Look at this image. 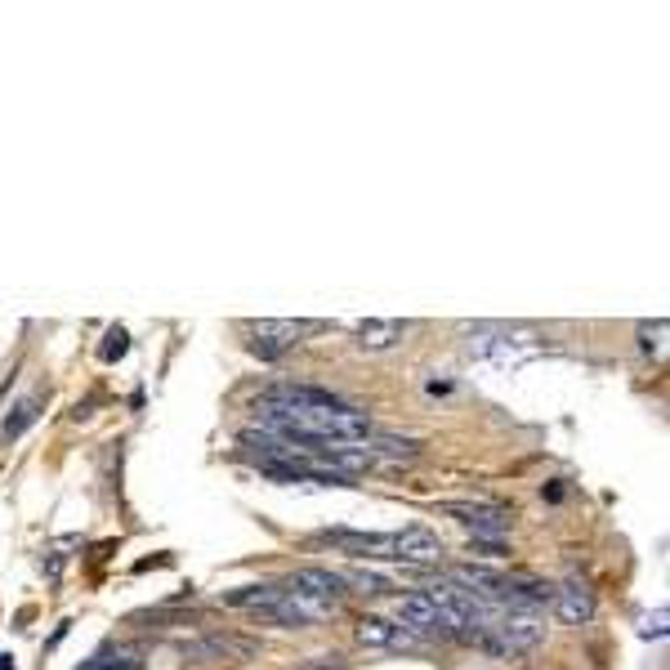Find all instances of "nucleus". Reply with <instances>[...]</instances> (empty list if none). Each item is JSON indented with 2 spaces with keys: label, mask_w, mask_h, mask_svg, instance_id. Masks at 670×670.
I'll return each instance as SVG.
<instances>
[{
  "label": "nucleus",
  "mask_w": 670,
  "mask_h": 670,
  "mask_svg": "<svg viewBox=\"0 0 670 670\" xmlns=\"http://www.w3.org/2000/svg\"><path fill=\"white\" fill-rule=\"evenodd\" d=\"M255 425L260 434L286 438L309 456H322L331 443H367L376 434L367 411L318 385H273L264 398H255Z\"/></svg>",
  "instance_id": "f257e3e1"
},
{
  "label": "nucleus",
  "mask_w": 670,
  "mask_h": 670,
  "mask_svg": "<svg viewBox=\"0 0 670 670\" xmlns=\"http://www.w3.org/2000/svg\"><path fill=\"white\" fill-rule=\"evenodd\" d=\"M478 639L492 653H528V648H536L545 639V621L536 612H510L501 621H487V630Z\"/></svg>",
  "instance_id": "f03ea898"
},
{
  "label": "nucleus",
  "mask_w": 670,
  "mask_h": 670,
  "mask_svg": "<svg viewBox=\"0 0 670 670\" xmlns=\"http://www.w3.org/2000/svg\"><path fill=\"white\" fill-rule=\"evenodd\" d=\"M255 335L251 340V349L255 353H264V358H277L282 349H291V344H300L304 335H318V331H327V322H309V318H264V322H251L246 327Z\"/></svg>",
  "instance_id": "7ed1b4c3"
},
{
  "label": "nucleus",
  "mask_w": 670,
  "mask_h": 670,
  "mask_svg": "<svg viewBox=\"0 0 670 670\" xmlns=\"http://www.w3.org/2000/svg\"><path fill=\"white\" fill-rule=\"evenodd\" d=\"M443 514H452L461 528H469L478 541H501L510 532V510L501 505H483V501H447Z\"/></svg>",
  "instance_id": "20e7f679"
},
{
  "label": "nucleus",
  "mask_w": 670,
  "mask_h": 670,
  "mask_svg": "<svg viewBox=\"0 0 670 670\" xmlns=\"http://www.w3.org/2000/svg\"><path fill=\"white\" fill-rule=\"evenodd\" d=\"M358 644H367V648H389V653H416V648H425V639L411 635V630L398 626V621L362 617V621H358Z\"/></svg>",
  "instance_id": "39448f33"
},
{
  "label": "nucleus",
  "mask_w": 670,
  "mask_h": 670,
  "mask_svg": "<svg viewBox=\"0 0 670 670\" xmlns=\"http://www.w3.org/2000/svg\"><path fill=\"white\" fill-rule=\"evenodd\" d=\"M394 559L398 563H416V568H425V563H443V541H438L429 528L411 523V528L394 532Z\"/></svg>",
  "instance_id": "423d86ee"
},
{
  "label": "nucleus",
  "mask_w": 670,
  "mask_h": 670,
  "mask_svg": "<svg viewBox=\"0 0 670 670\" xmlns=\"http://www.w3.org/2000/svg\"><path fill=\"white\" fill-rule=\"evenodd\" d=\"M394 617L411 635H438V608L429 599V590H411V595L394 599Z\"/></svg>",
  "instance_id": "0eeeda50"
},
{
  "label": "nucleus",
  "mask_w": 670,
  "mask_h": 670,
  "mask_svg": "<svg viewBox=\"0 0 670 670\" xmlns=\"http://www.w3.org/2000/svg\"><path fill=\"white\" fill-rule=\"evenodd\" d=\"M327 541H335L344 554H358V559H394V532H349L335 528L322 532Z\"/></svg>",
  "instance_id": "6e6552de"
},
{
  "label": "nucleus",
  "mask_w": 670,
  "mask_h": 670,
  "mask_svg": "<svg viewBox=\"0 0 670 670\" xmlns=\"http://www.w3.org/2000/svg\"><path fill=\"white\" fill-rule=\"evenodd\" d=\"M550 608L559 612L568 626H586L590 617H595V595H590L581 581H563V586H554L550 595Z\"/></svg>",
  "instance_id": "1a4fd4ad"
},
{
  "label": "nucleus",
  "mask_w": 670,
  "mask_h": 670,
  "mask_svg": "<svg viewBox=\"0 0 670 670\" xmlns=\"http://www.w3.org/2000/svg\"><path fill=\"white\" fill-rule=\"evenodd\" d=\"M407 331L411 327H407V322H398V318H362V322H353V335H358L362 349H394Z\"/></svg>",
  "instance_id": "9d476101"
},
{
  "label": "nucleus",
  "mask_w": 670,
  "mask_h": 670,
  "mask_svg": "<svg viewBox=\"0 0 670 670\" xmlns=\"http://www.w3.org/2000/svg\"><path fill=\"white\" fill-rule=\"evenodd\" d=\"M282 595V581H260V586H242V590H228L224 603L228 608H246V612H264L268 603Z\"/></svg>",
  "instance_id": "9b49d317"
},
{
  "label": "nucleus",
  "mask_w": 670,
  "mask_h": 670,
  "mask_svg": "<svg viewBox=\"0 0 670 670\" xmlns=\"http://www.w3.org/2000/svg\"><path fill=\"white\" fill-rule=\"evenodd\" d=\"M36 416H41V398H23L14 407V416H5V425H0V443H18L27 434V425H36Z\"/></svg>",
  "instance_id": "f8f14e48"
},
{
  "label": "nucleus",
  "mask_w": 670,
  "mask_h": 670,
  "mask_svg": "<svg viewBox=\"0 0 670 670\" xmlns=\"http://www.w3.org/2000/svg\"><path fill=\"white\" fill-rule=\"evenodd\" d=\"M340 581H344V590H353V595H367V599H380V595H389V590H394L385 577H380V572H367V568H344Z\"/></svg>",
  "instance_id": "ddd939ff"
},
{
  "label": "nucleus",
  "mask_w": 670,
  "mask_h": 670,
  "mask_svg": "<svg viewBox=\"0 0 670 670\" xmlns=\"http://www.w3.org/2000/svg\"><path fill=\"white\" fill-rule=\"evenodd\" d=\"M134 666H139L134 648H103V653H94L90 662H81L76 670H134Z\"/></svg>",
  "instance_id": "4468645a"
},
{
  "label": "nucleus",
  "mask_w": 670,
  "mask_h": 670,
  "mask_svg": "<svg viewBox=\"0 0 670 670\" xmlns=\"http://www.w3.org/2000/svg\"><path fill=\"white\" fill-rule=\"evenodd\" d=\"M662 340H666V322H662V318H657V322H639V344H644L648 353H653V349L662 353V349H666Z\"/></svg>",
  "instance_id": "2eb2a0df"
},
{
  "label": "nucleus",
  "mask_w": 670,
  "mask_h": 670,
  "mask_svg": "<svg viewBox=\"0 0 670 670\" xmlns=\"http://www.w3.org/2000/svg\"><path fill=\"white\" fill-rule=\"evenodd\" d=\"M666 621H670V612H666V608H657L653 617L639 621V635H644V639H666Z\"/></svg>",
  "instance_id": "dca6fc26"
},
{
  "label": "nucleus",
  "mask_w": 670,
  "mask_h": 670,
  "mask_svg": "<svg viewBox=\"0 0 670 670\" xmlns=\"http://www.w3.org/2000/svg\"><path fill=\"white\" fill-rule=\"evenodd\" d=\"M121 353H126V331H108V344H103V349H99V358L103 362H112V358H121Z\"/></svg>",
  "instance_id": "f3484780"
},
{
  "label": "nucleus",
  "mask_w": 670,
  "mask_h": 670,
  "mask_svg": "<svg viewBox=\"0 0 670 670\" xmlns=\"http://www.w3.org/2000/svg\"><path fill=\"white\" fill-rule=\"evenodd\" d=\"M340 662H344V657H340V653H331V657H318V662H309L304 670H340Z\"/></svg>",
  "instance_id": "a211bd4d"
},
{
  "label": "nucleus",
  "mask_w": 670,
  "mask_h": 670,
  "mask_svg": "<svg viewBox=\"0 0 670 670\" xmlns=\"http://www.w3.org/2000/svg\"><path fill=\"white\" fill-rule=\"evenodd\" d=\"M0 670H14V657L9 653H0Z\"/></svg>",
  "instance_id": "6ab92c4d"
}]
</instances>
